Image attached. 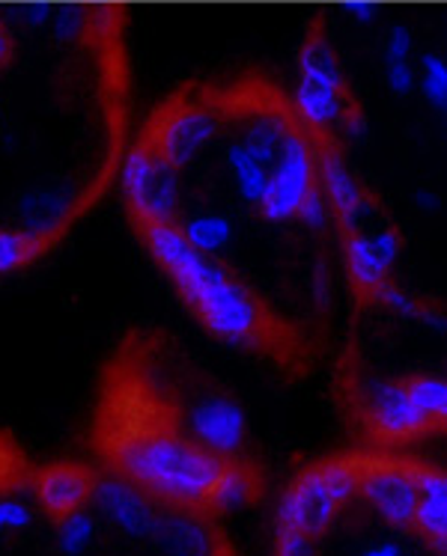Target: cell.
Listing matches in <instances>:
<instances>
[{"mask_svg": "<svg viewBox=\"0 0 447 556\" xmlns=\"http://www.w3.org/2000/svg\"><path fill=\"white\" fill-rule=\"evenodd\" d=\"M135 227L188 309L219 340L260 352L275 345V325L265 313L263 301L239 283V277H233L219 260H209L188 248L183 236L161 220H147Z\"/></svg>", "mask_w": 447, "mask_h": 556, "instance_id": "1", "label": "cell"}, {"mask_svg": "<svg viewBox=\"0 0 447 556\" xmlns=\"http://www.w3.org/2000/svg\"><path fill=\"white\" fill-rule=\"evenodd\" d=\"M358 477H361V462L352 458L308 467L281 500L277 521L281 527L320 539L334 523L337 511L358 494Z\"/></svg>", "mask_w": 447, "mask_h": 556, "instance_id": "2", "label": "cell"}, {"mask_svg": "<svg viewBox=\"0 0 447 556\" xmlns=\"http://www.w3.org/2000/svg\"><path fill=\"white\" fill-rule=\"evenodd\" d=\"M358 494L368 500L382 521L397 530H409L418 511V467L382 458L361 462Z\"/></svg>", "mask_w": 447, "mask_h": 556, "instance_id": "3", "label": "cell"}, {"mask_svg": "<svg viewBox=\"0 0 447 556\" xmlns=\"http://www.w3.org/2000/svg\"><path fill=\"white\" fill-rule=\"evenodd\" d=\"M358 399L364 422L378 441H412L433 429V422L414 405L402 381H370L358 390Z\"/></svg>", "mask_w": 447, "mask_h": 556, "instance_id": "4", "label": "cell"}, {"mask_svg": "<svg viewBox=\"0 0 447 556\" xmlns=\"http://www.w3.org/2000/svg\"><path fill=\"white\" fill-rule=\"evenodd\" d=\"M188 432L191 441L200 443L203 450L233 462L248 438V420L245 410L229 396L207 393L188 408Z\"/></svg>", "mask_w": 447, "mask_h": 556, "instance_id": "5", "label": "cell"}, {"mask_svg": "<svg viewBox=\"0 0 447 556\" xmlns=\"http://www.w3.org/2000/svg\"><path fill=\"white\" fill-rule=\"evenodd\" d=\"M346 268L352 277V286L364 298L376 295V289L390 280V268L400 260L402 236L397 229H376V232H352L344 241Z\"/></svg>", "mask_w": 447, "mask_h": 556, "instance_id": "6", "label": "cell"}, {"mask_svg": "<svg viewBox=\"0 0 447 556\" xmlns=\"http://www.w3.org/2000/svg\"><path fill=\"white\" fill-rule=\"evenodd\" d=\"M316 167H320V188L328 197L334 220L340 224L344 236L368 229L364 224L370 215H376V203L361 191V185L356 182V176L346 167L344 159L332 147L316 143Z\"/></svg>", "mask_w": 447, "mask_h": 556, "instance_id": "7", "label": "cell"}, {"mask_svg": "<svg viewBox=\"0 0 447 556\" xmlns=\"http://www.w3.org/2000/svg\"><path fill=\"white\" fill-rule=\"evenodd\" d=\"M92 503L108 521L116 523L126 535H135V539H152L156 535L161 511L152 506V497H147L126 477L96 479Z\"/></svg>", "mask_w": 447, "mask_h": 556, "instance_id": "8", "label": "cell"}, {"mask_svg": "<svg viewBox=\"0 0 447 556\" xmlns=\"http://www.w3.org/2000/svg\"><path fill=\"white\" fill-rule=\"evenodd\" d=\"M96 477L87 467L51 465L36 477V500L51 518H66L72 511L84 509L92 500Z\"/></svg>", "mask_w": 447, "mask_h": 556, "instance_id": "9", "label": "cell"}, {"mask_svg": "<svg viewBox=\"0 0 447 556\" xmlns=\"http://www.w3.org/2000/svg\"><path fill=\"white\" fill-rule=\"evenodd\" d=\"M414 530L438 556H447V470L418 467Z\"/></svg>", "mask_w": 447, "mask_h": 556, "instance_id": "10", "label": "cell"}, {"mask_svg": "<svg viewBox=\"0 0 447 556\" xmlns=\"http://www.w3.org/2000/svg\"><path fill=\"white\" fill-rule=\"evenodd\" d=\"M167 556H219V542L200 511L171 509L161 511L152 535Z\"/></svg>", "mask_w": 447, "mask_h": 556, "instance_id": "11", "label": "cell"}, {"mask_svg": "<svg viewBox=\"0 0 447 556\" xmlns=\"http://www.w3.org/2000/svg\"><path fill=\"white\" fill-rule=\"evenodd\" d=\"M257 494H260V482H257V473L251 467L239 465V462H227L224 473L212 489V497H209V511L245 509L248 503H253Z\"/></svg>", "mask_w": 447, "mask_h": 556, "instance_id": "12", "label": "cell"}, {"mask_svg": "<svg viewBox=\"0 0 447 556\" xmlns=\"http://www.w3.org/2000/svg\"><path fill=\"white\" fill-rule=\"evenodd\" d=\"M414 68H418V90L436 111L447 114V51L426 48L414 51Z\"/></svg>", "mask_w": 447, "mask_h": 556, "instance_id": "13", "label": "cell"}, {"mask_svg": "<svg viewBox=\"0 0 447 556\" xmlns=\"http://www.w3.org/2000/svg\"><path fill=\"white\" fill-rule=\"evenodd\" d=\"M402 384L414 399V405L424 410L433 429H447V378L438 375H409Z\"/></svg>", "mask_w": 447, "mask_h": 556, "instance_id": "14", "label": "cell"}, {"mask_svg": "<svg viewBox=\"0 0 447 556\" xmlns=\"http://www.w3.org/2000/svg\"><path fill=\"white\" fill-rule=\"evenodd\" d=\"M92 535H96V518L90 511H72L66 518H58V551L63 556H80L90 547Z\"/></svg>", "mask_w": 447, "mask_h": 556, "instance_id": "15", "label": "cell"}, {"mask_svg": "<svg viewBox=\"0 0 447 556\" xmlns=\"http://www.w3.org/2000/svg\"><path fill=\"white\" fill-rule=\"evenodd\" d=\"M373 301H378L382 307H388V309H394V313H400V316H409V318L421 316V307H424L418 298H412L409 292H402L400 286H394L390 280L382 286V289H376Z\"/></svg>", "mask_w": 447, "mask_h": 556, "instance_id": "16", "label": "cell"}, {"mask_svg": "<svg viewBox=\"0 0 447 556\" xmlns=\"http://www.w3.org/2000/svg\"><path fill=\"white\" fill-rule=\"evenodd\" d=\"M34 523V509L22 500H0V535L18 533Z\"/></svg>", "mask_w": 447, "mask_h": 556, "instance_id": "17", "label": "cell"}, {"mask_svg": "<svg viewBox=\"0 0 447 556\" xmlns=\"http://www.w3.org/2000/svg\"><path fill=\"white\" fill-rule=\"evenodd\" d=\"M275 556H316V547H313V539H310V535L298 533V530H289V527H281Z\"/></svg>", "mask_w": 447, "mask_h": 556, "instance_id": "18", "label": "cell"}, {"mask_svg": "<svg viewBox=\"0 0 447 556\" xmlns=\"http://www.w3.org/2000/svg\"><path fill=\"white\" fill-rule=\"evenodd\" d=\"M12 58H15V39L7 30V34H0V72L10 66Z\"/></svg>", "mask_w": 447, "mask_h": 556, "instance_id": "19", "label": "cell"}, {"mask_svg": "<svg viewBox=\"0 0 447 556\" xmlns=\"http://www.w3.org/2000/svg\"><path fill=\"white\" fill-rule=\"evenodd\" d=\"M361 556H406L400 551V545H394V542H382V545L368 547Z\"/></svg>", "mask_w": 447, "mask_h": 556, "instance_id": "20", "label": "cell"}, {"mask_svg": "<svg viewBox=\"0 0 447 556\" xmlns=\"http://www.w3.org/2000/svg\"><path fill=\"white\" fill-rule=\"evenodd\" d=\"M0 34H7V22H3V12H0Z\"/></svg>", "mask_w": 447, "mask_h": 556, "instance_id": "21", "label": "cell"}, {"mask_svg": "<svg viewBox=\"0 0 447 556\" xmlns=\"http://www.w3.org/2000/svg\"><path fill=\"white\" fill-rule=\"evenodd\" d=\"M219 556H224V554H219Z\"/></svg>", "mask_w": 447, "mask_h": 556, "instance_id": "22", "label": "cell"}]
</instances>
